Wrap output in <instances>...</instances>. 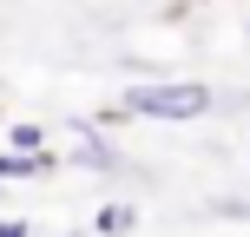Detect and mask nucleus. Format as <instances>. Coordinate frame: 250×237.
I'll use <instances>...</instances> for the list:
<instances>
[{"mask_svg": "<svg viewBox=\"0 0 250 237\" xmlns=\"http://www.w3.org/2000/svg\"><path fill=\"white\" fill-rule=\"evenodd\" d=\"M73 237H86V231H73Z\"/></svg>", "mask_w": 250, "mask_h": 237, "instance_id": "6", "label": "nucleus"}, {"mask_svg": "<svg viewBox=\"0 0 250 237\" xmlns=\"http://www.w3.org/2000/svg\"><path fill=\"white\" fill-rule=\"evenodd\" d=\"M132 224H138V211H132L125 198H112V204L92 211V231H86V237H132Z\"/></svg>", "mask_w": 250, "mask_h": 237, "instance_id": "2", "label": "nucleus"}, {"mask_svg": "<svg viewBox=\"0 0 250 237\" xmlns=\"http://www.w3.org/2000/svg\"><path fill=\"white\" fill-rule=\"evenodd\" d=\"M7 151H13V158H33V151H40V125H13V132H7Z\"/></svg>", "mask_w": 250, "mask_h": 237, "instance_id": "4", "label": "nucleus"}, {"mask_svg": "<svg viewBox=\"0 0 250 237\" xmlns=\"http://www.w3.org/2000/svg\"><path fill=\"white\" fill-rule=\"evenodd\" d=\"M217 106V92L204 79H171V86H132L119 99L125 119H204Z\"/></svg>", "mask_w": 250, "mask_h": 237, "instance_id": "1", "label": "nucleus"}, {"mask_svg": "<svg viewBox=\"0 0 250 237\" xmlns=\"http://www.w3.org/2000/svg\"><path fill=\"white\" fill-rule=\"evenodd\" d=\"M0 237H33V224L26 217H0Z\"/></svg>", "mask_w": 250, "mask_h": 237, "instance_id": "5", "label": "nucleus"}, {"mask_svg": "<svg viewBox=\"0 0 250 237\" xmlns=\"http://www.w3.org/2000/svg\"><path fill=\"white\" fill-rule=\"evenodd\" d=\"M40 172H53V151H33V158L0 151V185H7V178H40Z\"/></svg>", "mask_w": 250, "mask_h": 237, "instance_id": "3", "label": "nucleus"}]
</instances>
